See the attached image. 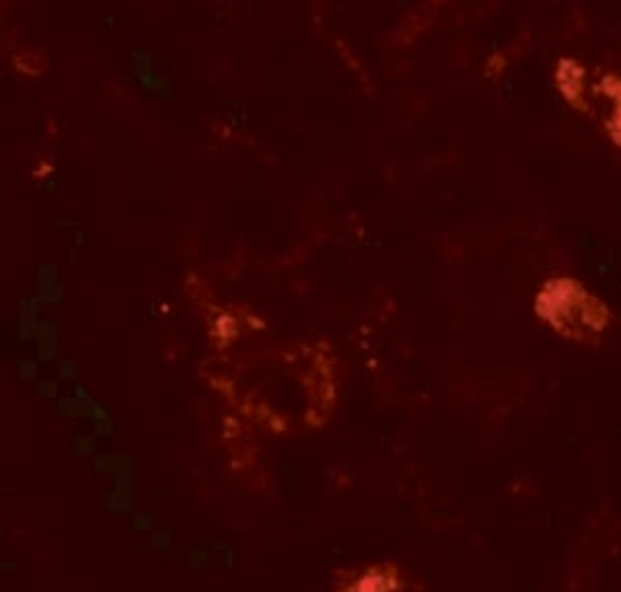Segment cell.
Listing matches in <instances>:
<instances>
[{
  "instance_id": "6da1fadb",
  "label": "cell",
  "mask_w": 621,
  "mask_h": 592,
  "mask_svg": "<svg viewBox=\"0 0 621 592\" xmlns=\"http://www.w3.org/2000/svg\"><path fill=\"white\" fill-rule=\"evenodd\" d=\"M332 592H407V576L394 562L338 568L332 572Z\"/></svg>"
}]
</instances>
